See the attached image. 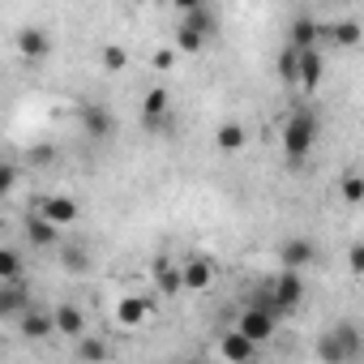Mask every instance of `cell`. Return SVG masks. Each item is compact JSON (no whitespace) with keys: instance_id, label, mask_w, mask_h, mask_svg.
<instances>
[{"instance_id":"obj_1","label":"cell","mask_w":364,"mask_h":364,"mask_svg":"<svg viewBox=\"0 0 364 364\" xmlns=\"http://www.w3.org/2000/svg\"><path fill=\"white\" fill-rule=\"evenodd\" d=\"M317 133H321L317 112H309V107L291 112V116H287V124H283V154H287V163H304V159H309V150L317 146Z\"/></svg>"},{"instance_id":"obj_2","label":"cell","mask_w":364,"mask_h":364,"mask_svg":"<svg viewBox=\"0 0 364 364\" xmlns=\"http://www.w3.org/2000/svg\"><path fill=\"white\" fill-rule=\"evenodd\" d=\"M279 317H283V309H274V300L270 296H262V300H253L245 313H240V321H236V330H245L253 343H270L274 338V330H279Z\"/></svg>"},{"instance_id":"obj_3","label":"cell","mask_w":364,"mask_h":364,"mask_svg":"<svg viewBox=\"0 0 364 364\" xmlns=\"http://www.w3.org/2000/svg\"><path fill=\"white\" fill-rule=\"evenodd\" d=\"M266 296H270V300H274V309H283V313L300 309V300H304V274H300V270H291V266H279V274L270 279Z\"/></svg>"},{"instance_id":"obj_4","label":"cell","mask_w":364,"mask_h":364,"mask_svg":"<svg viewBox=\"0 0 364 364\" xmlns=\"http://www.w3.org/2000/svg\"><path fill=\"white\" fill-rule=\"evenodd\" d=\"M141 124H146V133H163V129H171V124H176L171 90H163V86L146 90V99H141Z\"/></svg>"},{"instance_id":"obj_5","label":"cell","mask_w":364,"mask_h":364,"mask_svg":"<svg viewBox=\"0 0 364 364\" xmlns=\"http://www.w3.org/2000/svg\"><path fill=\"white\" fill-rule=\"evenodd\" d=\"M150 279H154V291L163 300H176V296H185V262H171V257H154L150 266Z\"/></svg>"},{"instance_id":"obj_6","label":"cell","mask_w":364,"mask_h":364,"mask_svg":"<svg viewBox=\"0 0 364 364\" xmlns=\"http://www.w3.org/2000/svg\"><path fill=\"white\" fill-rule=\"evenodd\" d=\"M257 351H262V343H253L245 330H223L219 334V355L232 360V364H249V360H257Z\"/></svg>"},{"instance_id":"obj_7","label":"cell","mask_w":364,"mask_h":364,"mask_svg":"<svg viewBox=\"0 0 364 364\" xmlns=\"http://www.w3.org/2000/svg\"><path fill=\"white\" fill-rule=\"evenodd\" d=\"M18 56L31 60V65L48 60V56H52V35H48L43 26H22V31H18Z\"/></svg>"},{"instance_id":"obj_8","label":"cell","mask_w":364,"mask_h":364,"mask_svg":"<svg viewBox=\"0 0 364 364\" xmlns=\"http://www.w3.org/2000/svg\"><path fill=\"white\" fill-rule=\"evenodd\" d=\"M150 313H154L150 296H120V304H116V326H120V330H141V326L150 321Z\"/></svg>"},{"instance_id":"obj_9","label":"cell","mask_w":364,"mask_h":364,"mask_svg":"<svg viewBox=\"0 0 364 364\" xmlns=\"http://www.w3.org/2000/svg\"><path fill=\"white\" fill-rule=\"evenodd\" d=\"M321 253H317V245L309 240V236H291V240H283L279 245V266H291V270H304V266H313Z\"/></svg>"},{"instance_id":"obj_10","label":"cell","mask_w":364,"mask_h":364,"mask_svg":"<svg viewBox=\"0 0 364 364\" xmlns=\"http://www.w3.org/2000/svg\"><path fill=\"white\" fill-rule=\"evenodd\" d=\"M18 330H22V338H35V343H39V338H52V334H56V309L48 313V309H35V304H31V309L18 317Z\"/></svg>"},{"instance_id":"obj_11","label":"cell","mask_w":364,"mask_h":364,"mask_svg":"<svg viewBox=\"0 0 364 364\" xmlns=\"http://www.w3.org/2000/svg\"><path fill=\"white\" fill-rule=\"evenodd\" d=\"M321 77H326V56H321V48H300V90H317L321 86Z\"/></svg>"},{"instance_id":"obj_12","label":"cell","mask_w":364,"mask_h":364,"mask_svg":"<svg viewBox=\"0 0 364 364\" xmlns=\"http://www.w3.org/2000/svg\"><path fill=\"white\" fill-rule=\"evenodd\" d=\"M39 215H48L56 228H73L82 210H77V202H73L69 193H52V198H43V202H39Z\"/></svg>"},{"instance_id":"obj_13","label":"cell","mask_w":364,"mask_h":364,"mask_svg":"<svg viewBox=\"0 0 364 364\" xmlns=\"http://www.w3.org/2000/svg\"><path fill=\"white\" fill-rule=\"evenodd\" d=\"M60 232H65V228H56V223H52L48 215H39V210L26 219V240H31L35 249H56V245H60Z\"/></svg>"},{"instance_id":"obj_14","label":"cell","mask_w":364,"mask_h":364,"mask_svg":"<svg viewBox=\"0 0 364 364\" xmlns=\"http://www.w3.org/2000/svg\"><path fill=\"white\" fill-rule=\"evenodd\" d=\"M31 309V300H26V287H22V279H5L0 283V317H22Z\"/></svg>"},{"instance_id":"obj_15","label":"cell","mask_w":364,"mask_h":364,"mask_svg":"<svg viewBox=\"0 0 364 364\" xmlns=\"http://www.w3.org/2000/svg\"><path fill=\"white\" fill-rule=\"evenodd\" d=\"M210 283H215V262L202 257V253L185 257V287L189 291H210Z\"/></svg>"},{"instance_id":"obj_16","label":"cell","mask_w":364,"mask_h":364,"mask_svg":"<svg viewBox=\"0 0 364 364\" xmlns=\"http://www.w3.org/2000/svg\"><path fill=\"white\" fill-rule=\"evenodd\" d=\"M215 146H219V154H240V150L249 146V129H245L240 120H223V124L215 129Z\"/></svg>"},{"instance_id":"obj_17","label":"cell","mask_w":364,"mask_h":364,"mask_svg":"<svg viewBox=\"0 0 364 364\" xmlns=\"http://www.w3.org/2000/svg\"><path fill=\"white\" fill-rule=\"evenodd\" d=\"M330 334L338 338L343 360H360V355H364V330H360L355 321H338V326H330Z\"/></svg>"},{"instance_id":"obj_18","label":"cell","mask_w":364,"mask_h":364,"mask_svg":"<svg viewBox=\"0 0 364 364\" xmlns=\"http://www.w3.org/2000/svg\"><path fill=\"white\" fill-rule=\"evenodd\" d=\"M56 334L82 338V334H86V313H82L77 304H56Z\"/></svg>"},{"instance_id":"obj_19","label":"cell","mask_w":364,"mask_h":364,"mask_svg":"<svg viewBox=\"0 0 364 364\" xmlns=\"http://www.w3.org/2000/svg\"><path fill=\"white\" fill-rule=\"evenodd\" d=\"M330 43H334V48H343V52H351V48H360V43H364V26H360L355 18H343V22H334V26H330Z\"/></svg>"},{"instance_id":"obj_20","label":"cell","mask_w":364,"mask_h":364,"mask_svg":"<svg viewBox=\"0 0 364 364\" xmlns=\"http://www.w3.org/2000/svg\"><path fill=\"white\" fill-rule=\"evenodd\" d=\"M82 129H86L90 137H112V133H116V116H112L107 107H86V112H82Z\"/></svg>"},{"instance_id":"obj_21","label":"cell","mask_w":364,"mask_h":364,"mask_svg":"<svg viewBox=\"0 0 364 364\" xmlns=\"http://www.w3.org/2000/svg\"><path fill=\"white\" fill-rule=\"evenodd\" d=\"M206 39H210V35H202V31H193V26L180 22L171 43H176V52H180V56H198V52H206Z\"/></svg>"},{"instance_id":"obj_22","label":"cell","mask_w":364,"mask_h":364,"mask_svg":"<svg viewBox=\"0 0 364 364\" xmlns=\"http://www.w3.org/2000/svg\"><path fill=\"white\" fill-rule=\"evenodd\" d=\"M321 43V26L313 18H296L291 22V48H317Z\"/></svg>"},{"instance_id":"obj_23","label":"cell","mask_w":364,"mask_h":364,"mask_svg":"<svg viewBox=\"0 0 364 364\" xmlns=\"http://www.w3.org/2000/svg\"><path fill=\"white\" fill-rule=\"evenodd\" d=\"M60 270L73 274V279L86 274V270H90V253H86L82 245H65V249H60Z\"/></svg>"},{"instance_id":"obj_24","label":"cell","mask_w":364,"mask_h":364,"mask_svg":"<svg viewBox=\"0 0 364 364\" xmlns=\"http://www.w3.org/2000/svg\"><path fill=\"white\" fill-rule=\"evenodd\" d=\"M77 360H112V343L107 338H95V334H82L77 347H73Z\"/></svg>"},{"instance_id":"obj_25","label":"cell","mask_w":364,"mask_h":364,"mask_svg":"<svg viewBox=\"0 0 364 364\" xmlns=\"http://www.w3.org/2000/svg\"><path fill=\"white\" fill-rule=\"evenodd\" d=\"M279 77H283V86H296L300 82V48H283L279 52Z\"/></svg>"},{"instance_id":"obj_26","label":"cell","mask_w":364,"mask_h":364,"mask_svg":"<svg viewBox=\"0 0 364 364\" xmlns=\"http://www.w3.org/2000/svg\"><path fill=\"white\" fill-rule=\"evenodd\" d=\"M5 279H22V253L14 245L0 249V283H5Z\"/></svg>"},{"instance_id":"obj_27","label":"cell","mask_w":364,"mask_h":364,"mask_svg":"<svg viewBox=\"0 0 364 364\" xmlns=\"http://www.w3.org/2000/svg\"><path fill=\"white\" fill-rule=\"evenodd\" d=\"M338 198H343L347 206H360V202H364V176H343V180H338Z\"/></svg>"},{"instance_id":"obj_28","label":"cell","mask_w":364,"mask_h":364,"mask_svg":"<svg viewBox=\"0 0 364 364\" xmlns=\"http://www.w3.org/2000/svg\"><path fill=\"white\" fill-rule=\"evenodd\" d=\"M99 60H103V69H107V73H120V69L129 65V52H124L120 43H103V52H99Z\"/></svg>"},{"instance_id":"obj_29","label":"cell","mask_w":364,"mask_h":364,"mask_svg":"<svg viewBox=\"0 0 364 364\" xmlns=\"http://www.w3.org/2000/svg\"><path fill=\"white\" fill-rule=\"evenodd\" d=\"M317 360H326V364H347V360H343V347H338V338H334L330 330L317 338Z\"/></svg>"},{"instance_id":"obj_30","label":"cell","mask_w":364,"mask_h":364,"mask_svg":"<svg viewBox=\"0 0 364 364\" xmlns=\"http://www.w3.org/2000/svg\"><path fill=\"white\" fill-rule=\"evenodd\" d=\"M185 26H193V31L210 35V31H215V14H210V5H206V9H193V14H185Z\"/></svg>"},{"instance_id":"obj_31","label":"cell","mask_w":364,"mask_h":364,"mask_svg":"<svg viewBox=\"0 0 364 364\" xmlns=\"http://www.w3.org/2000/svg\"><path fill=\"white\" fill-rule=\"evenodd\" d=\"M14 189H18V167L5 163V167H0V198H9Z\"/></svg>"},{"instance_id":"obj_32","label":"cell","mask_w":364,"mask_h":364,"mask_svg":"<svg viewBox=\"0 0 364 364\" xmlns=\"http://www.w3.org/2000/svg\"><path fill=\"white\" fill-rule=\"evenodd\" d=\"M176 60H180L176 43H171V48H159V52H154V69H176Z\"/></svg>"},{"instance_id":"obj_33","label":"cell","mask_w":364,"mask_h":364,"mask_svg":"<svg viewBox=\"0 0 364 364\" xmlns=\"http://www.w3.org/2000/svg\"><path fill=\"white\" fill-rule=\"evenodd\" d=\"M347 266H351V274H364V245L347 249Z\"/></svg>"},{"instance_id":"obj_34","label":"cell","mask_w":364,"mask_h":364,"mask_svg":"<svg viewBox=\"0 0 364 364\" xmlns=\"http://www.w3.org/2000/svg\"><path fill=\"white\" fill-rule=\"evenodd\" d=\"M176 14H193V9H206V0H171Z\"/></svg>"},{"instance_id":"obj_35","label":"cell","mask_w":364,"mask_h":364,"mask_svg":"<svg viewBox=\"0 0 364 364\" xmlns=\"http://www.w3.org/2000/svg\"><path fill=\"white\" fill-rule=\"evenodd\" d=\"M31 159H35V163H52V146H35Z\"/></svg>"},{"instance_id":"obj_36","label":"cell","mask_w":364,"mask_h":364,"mask_svg":"<svg viewBox=\"0 0 364 364\" xmlns=\"http://www.w3.org/2000/svg\"><path fill=\"white\" fill-rule=\"evenodd\" d=\"M330 5H347V0H330Z\"/></svg>"}]
</instances>
